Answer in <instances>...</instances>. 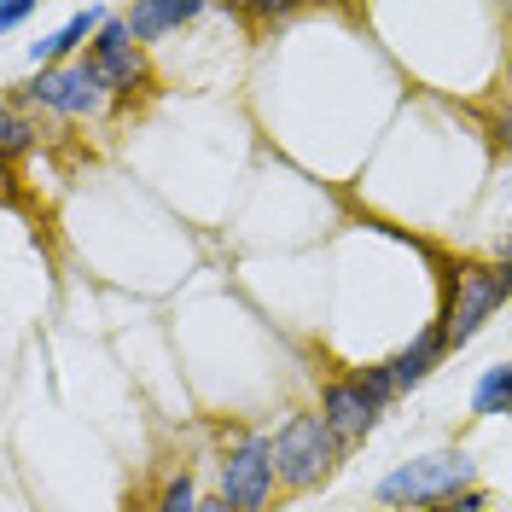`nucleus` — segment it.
I'll use <instances>...</instances> for the list:
<instances>
[{
  "instance_id": "f257e3e1",
  "label": "nucleus",
  "mask_w": 512,
  "mask_h": 512,
  "mask_svg": "<svg viewBox=\"0 0 512 512\" xmlns=\"http://www.w3.org/2000/svg\"><path fill=\"white\" fill-rule=\"evenodd\" d=\"M507 297H512V268H472V262L454 268V274H448V315H443L448 350L472 344V332H478Z\"/></svg>"
},
{
  "instance_id": "9d476101",
  "label": "nucleus",
  "mask_w": 512,
  "mask_h": 512,
  "mask_svg": "<svg viewBox=\"0 0 512 512\" xmlns=\"http://www.w3.org/2000/svg\"><path fill=\"white\" fill-rule=\"evenodd\" d=\"M472 414H512V361L489 367L472 390Z\"/></svg>"
},
{
  "instance_id": "f03ea898",
  "label": "nucleus",
  "mask_w": 512,
  "mask_h": 512,
  "mask_svg": "<svg viewBox=\"0 0 512 512\" xmlns=\"http://www.w3.org/2000/svg\"><path fill=\"white\" fill-rule=\"evenodd\" d=\"M466 483H472V460L466 454H425V460L396 466L379 483V501L384 507H425V501H454Z\"/></svg>"
},
{
  "instance_id": "dca6fc26",
  "label": "nucleus",
  "mask_w": 512,
  "mask_h": 512,
  "mask_svg": "<svg viewBox=\"0 0 512 512\" xmlns=\"http://www.w3.org/2000/svg\"><path fill=\"white\" fill-rule=\"evenodd\" d=\"M501 140H507V152H512V105H507V117H501Z\"/></svg>"
},
{
  "instance_id": "39448f33",
  "label": "nucleus",
  "mask_w": 512,
  "mask_h": 512,
  "mask_svg": "<svg viewBox=\"0 0 512 512\" xmlns=\"http://www.w3.org/2000/svg\"><path fill=\"white\" fill-rule=\"evenodd\" d=\"M99 82L88 64H70V70H41L30 82V99H41V105H53V111H64V117H82V111H94L99 105Z\"/></svg>"
},
{
  "instance_id": "7ed1b4c3",
  "label": "nucleus",
  "mask_w": 512,
  "mask_h": 512,
  "mask_svg": "<svg viewBox=\"0 0 512 512\" xmlns=\"http://www.w3.org/2000/svg\"><path fill=\"white\" fill-rule=\"evenodd\" d=\"M332 448H338V437H332V425L320 414H291L280 425V437H274V472L286 483H297V489H309V483L326 478Z\"/></svg>"
},
{
  "instance_id": "ddd939ff",
  "label": "nucleus",
  "mask_w": 512,
  "mask_h": 512,
  "mask_svg": "<svg viewBox=\"0 0 512 512\" xmlns=\"http://www.w3.org/2000/svg\"><path fill=\"white\" fill-rule=\"evenodd\" d=\"M158 512H198V495H192V478H187V472L163 489V507H158Z\"/></svg>"
},
{
  "instance_id": "6e6552de",
  "label": "nucleus",
  "mask_w": 512,
  "mask_h": 512,
  "mask_svg": "<svg viewBox=\"0 0 512 512\" xmlns=\"http://www.w3.org/2000/svg\"><path fill=\"white\" fill-rule=\"evenodd\" d=\"M187 18H198V0H140V6H128L123 12V24H128V35L134 41H158V35H169V30H181Z\"/></svg>"
},
{
  "instance_id": "9b49d317",
  "label": "nucleus",
  "mask_w": 512,
  "mask_h": 512,
  "mask_svg": "<svg viewBox=\"0 0 512 512\" xmlns=\"http://www.w3.org/2000/svg\"><path fill=\"white\" fill-rule=\"evenodd\" d=\"M99 18H105V12H94V6H88V12H76V18H70V24H64L59 35H47V41H35V64H53V59H64V53H70V47H76L82 35L94 30Z\"/></svg>"
},
{
  "instance_id": "0eeeda50",
  "label": "nucleus",
  "mask_w": 512,
  "mask_h": 512,
  "mask_svg": "<svg viewBox=\"0 0 512 512\" xmlns=\"http://www.w3.org/2000/svg\"><path fill=\"white\" fill-rule=\"evenodd\" d=\"M320 419L332 425V437H361V431L379 419V402H373L355 379L326 384V396H320Z\"/></svg>"
},
{
  "instance_id": "f8f14e48",
  "label": "nucleus",
  "mask_w": 512,
  "mask_h": 512,
  "mask_svg": "<svg viewBox=\"0 0 512 512\" xmlns=\"http://www.w3.org/2000/svg\"><path fill=\"white\" fill-rule=\"evenodd\" d=\"M355 384H361V390H367V396H373L379 408H384V402H390V396H396V390H402V384H396V373H390V367H367V373H361V379H355Z\"/></svg>"
},
{
  "instance_id": "423d86ee",
  "label": "nucleus",
  "mask_w": 512,
  "mask_h": 512,
  "mask_svg": "<svg viewBox=\"0 0 512 512\" xmlns=\"http://www.w3.org/2000/svg\"><path fill=\"white\" fill-rule=\"evenodd\" d=\"M82 64L94 70L105 88H134V82L146 76V64H140V47H134L128 24H105V30L94 35V53H88Z\"/></svg>"
},
{
  "instance_id": "2eb2a0df",
  "label": "nucleus",
  "mask_w": 512,
  "mask_h": 512,
  "mask_svg": "<svg viewBox=\"0 0 512 512\" xmlns=\"http://www.w3.org/2000/svg\"><path fill=\"white\" fill-rule=\"evenodd\" d=\"M437 512H489V501H483V495H454V501L437 507Z\"/></svg>"
},
{
  "instance_id": "20e7f679",
  "label": "nucleus",
  "mask_w": 512,
  "mask_h": 512,
  "mask_svg": "<svg viewBox=\"0 0 512 512\" xmlns=\"http://www.w3.org/2000/svg\"><path fill=\"white\" fill-rule=\"evenodd\" d=\"M268 483H274V443H239L222 466V512H262L268 501Z\"/></svg>"
},
{
  "instance_id": "4468645a",
  "label": "nucleus",
  "mask_w": 512,
  "mask_h": 512,
  "mask_svg": "<svg viewBox=\"0 0 512 512\" xmlns=\"http://www.w3.org/2000/svg\"><path fill=\"white\" fill-rule=\"evenodd\" d=\"M0 140H6V152H24V146H30V123H24L18 111H6V117H0Z\"/></svg>"
},
{
  "instance_id": "1a4fd4ad",
  "label": "nucleus",
  "mask_w": 512,
  "mask_h": 512,
  "mask_svg": "<svg viewBox=\"0 0 512 512\" xmlns=\"http://www.w3.org/2000/svg\"><path fill=\"white\" fill-rule=\"evenodd\" d=\"M443 355H448V338H443V326H431V332H419L414 350H402L396 361H390V373H396V384L408 390V384H419L437 361H443Z\"/></svg>"
}]
</instances>
